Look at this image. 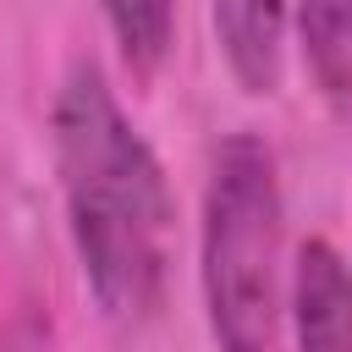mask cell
Returning <instances> with one entry per match:
<instances>
[{"instance_id":"obj_1","label":"cell","mask_w":352,"mask_h":352,"mask_svg":"<svg viewBox=\"0 0 352 352\" xmlns=\"http://www.w3.org/2000/svg\"><path fill=\"white\" fill-rule=\"evenodd\" d=\"M50 143L82 286L110 324L154 319L176 253V198L154 143L138 132L94 60H77L60 77Z\"/></svg>"},{"instance_id":"obj_2","label":"cell","mask_w":352,"mask_h":352,"mask_svg":"<svg viewBox=\"0 0 352 352\" xmlns=\"http://www.w3.org/2000/svg\"><path fill=\"white\" fill-rule=\"evenodd\" d=\"M286 280V198L275 148L258 132H226L214 143L198 214V292L214 352H275Z\"/></svg>"},{"instance_id":"obj_3","label":"cell","mask_w":352,"mask_h":352,"mask_svg":"<svg viewBox=\"0 0 352 352\" xmlns=\"http://www.w3.org/2000/svg\"><path fill=\"white\" fill-rule=\"evenodd\" d=\"M297 352H352V264L324 242H302L286 280Z\"/></svg>"},{"instance_id":"obj_4","label":"cell","mask_w":352,"mask_h":352,"mask_svg":"<svg viewBox=\"0 0 352 352\" xmlns=\"http://www.w3.org/2000/svg\"><path fill=\"white\" fill-rule=\"evenodd\" d=\"M209 22H214V44H220L236 88L253 99L280 94L286 33H292L286 0H209Z\"/></svg>"},{"instance_id":"obj_5","label":"cell","mask_w":352,"mask_h":352,"mask_svg":"<svg viewBox=\"0 0 352 352\" xmlns=\"http://www.w3.org/2000/svg\"><path fill=\"white\" fill-rule=\"evenodd\" d=\"M286 16L319 94L336 110H352V0H292Z\"/></svg>"},{"instance_id":"obj_6","label":"cell","mask_w":352,"mask_h":352,"mask_svg":"<svg viewBox=\"0 0 352 352\" xmlns=\"http://www.w3.org/2000/svg\"><path fill=\"white\" fill-rule=\"evenodd\" d=\"M104 28L132 77H154L176 38V0H99Z\"/></svg>"}]
</instances>
